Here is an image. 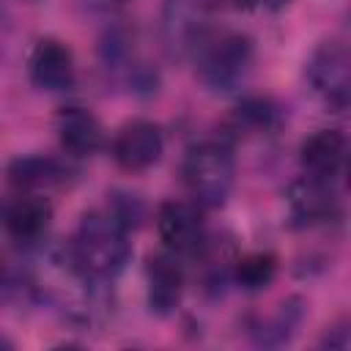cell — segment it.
Segmentation results:
<instances>
[{
    "mask_svg": "<svg viewBox=\"0 0 351 351\" xmlns=\"http://www.w3.org/2000/svg\"><path fill=\"white\" fill-rule=\"evenodd\" d=\"M58 137L71 156H90L101 148L104 129L88 107H66L58 115Z\"/></svg>",
    "mask_w": 351,
    "mask_h": 351,
    "instance_id": "cell-12",
    "label": "cell"
},
{
    "mask_svg": "<svg viewBox=\"0 0 351 351\" xmlns=\"http://www.w3.org/2000/svg\"><path fill=\"white\" fill-rule=\"evenodd\" d=\"M181 173L186 189L200 206L219 208L225 206L233 189V178H236L233 154L222 143H200L189 148Z\"/></svg>",
    "mask_w": 351,
    "mask_h": 351,
    "instance_id": "cell-2",
    "label": "cell"
},
{
    "mask_svg": "<svg viewBox=\"0 0 351 351\" xmlns=\"http://www.w3.org/2000/svg\"><path fill=\"white\" fill-rule=\"evenodd\" d=\"M165 148L162 132L154 121H129L118 129L115 140H112V156L123 170H145L151 165L159 162Z\"/></svg>",
    "mask_w": 351,
    "mask_h": 351,
    "instance_id": "cell-7",
    "label": "cell"
},
{
    "mask_svg": "<svg viewBox=\"0 0 351 351\" xmlns=\"http://www.w3.org/2000/svg\"><path fill=\"white\" fill-rule=\"evenodd\" d=\"M233 277L244 291H263L277 277V258L271 252H247L233 261Z\"/></svg>",
    "mask_w": 351,
    "mask_h": 351,
    "instance_id": "cell-16",
    "label": "cell"
},
{
    "mask_svg": "<svg viewBox=\"0 0 351 351\" xmlns=\"http://www.w3.org/2000/svg\"><path fill=\"white\" fill-rule=\"evenodd\" d=\"M145 277H148V304L156 315H173L181 293H184V271L173 252H156L145 263Z\"/></svg>",
    "mask_w": 351,
    "mask_h": 351,
    "instance_id": "cell-10",
    "label": "cell"
},
{
    "mask_svg": "<svg viewBox=\"0 0 351 351\" xmlns=\"http://www.w3.org/2000/svg\"><path fill=\"white\" fill-rule=\"evenodd\" d=\"M236 121L247 129H269L277 121V107L263 96H250L236 107Z\"/></svg>",
    "mask_w": 351,
    "mask_h": 351,
    "instance_id": "cell-17",
    "label": "cell"
},
{
    "mask_svg": "<svg viewBox=\"0 0 351 351\" xmlns=\"http://www.w3.org/2000/svg\"><path fill=\"white\" fill-rule=\"evenodd\" d=\"M302 315H304L302 299H296V296L285 299L277 307V313L266 324H261L255 329V340L261 346H282V343H288L296 335V326L302 324Z\"/></svg>",
    "mask_w": 351,
    "mask_h": 351,
    "instance_id": "cell-15",
    "label": "cell"
},
{
    "mask_svg": "<svg viewBox=\"0 0 351 351\" xmlns=\"http://www.w3.org/2000/svg\"><path fill=\"white\" fill-rule=\"evenodd\" d=\"M156 230L165 247L176 255H189L200 252L206 244V228L203 217L195 203L186 200H167L159 206L156 214Z\"/></svg>",
    "mask_w": 351,
    "mask_h": 351,
    "instance_id": "cell-6",
    "label": "cell"
},
{
    "mask_svg": "<svg viewBox=\"0 0 351 351\" xmlns=\"http://www.w3.org/2000/svg\"><path fill=\"white\" fill-rule=\"evenodd\" d=\"M304 176L335 181L346 165V134L337 129H318L313 132L299 151Z\"/></svg>",
    "mask_w": 351,
    "mask_h": 351,
    "instance_id": "cell-11",
    "label": "cell"
},
{
    "mask_svg": "<svg viewBox=\"0 0 351 351\" xmlns=\"http://www.w3.org/2000/svg\"><path fill=\"white\" fill-rule=\"evenodd\" d=\"M49 219H52V206L38 197V195H22L16 197L5 214H3V222L8 228V233L16 239V241H36L47 233L49 228Z\"/></svg>",
    "mask_w": 351,
    "mask_h": 351,
    "instance_id": "cell-13",
    "label": "cell"
},
{
    "mask_svg": "<svg viewBox=\"0 0 351 351\" xmlns=\"http://www.w3.org/2000/svg\"><path fill=\"white\" fill-rule=\"evenodd\" d=\"M129 228L110 211L96 208L82 214L74 236V263L90 277H115L129 261Z\"/></svg>",
    "mask_w": 351,
    "mask_h": 351,
    "instance_id": "cell-1",
    "label": "cell"
},
{
    "mask_svg": "<svg viewBox=\"0 0 351 351\" xmlns=\"http://www.w3.org/2000/svg\"><path fill=\"white\" fill-rule=\"evenodd\" d=\"M321 346H329V348H337V351H346L348 346H351V332H348V324H340V326H335L324 340H321Z\"/></svg>",
    "mask_w": 351,
    "mask_h": 351,
    "instance_id": "cell-18",
    "label": "cell"
},
{
    "mask_svg": "<svg viewBox=\"0 0 351 351\" xmlns=\"http://www.w3.org/2000/svg\"><path fill=\"white\" fill-rule=\"evenodd\" d=\"M263 5H269V8H282V5H288L291 0H261Z\"/></svg>",
    "mask_w": 351,
    "mask_h": 351,
    "instance_id": "cell-20",
    "label": "cell"
},
{
    "mask_svg": "<svg viewBox=\"0 0 351 351\" xmlns=\"http://www.w3.org/2000/svg\"><path fill=\"white\" fill-rule=\"evenodd\" d=\"M0 348H11V340H5L3 335H0Z\"/></svg>",
    "mask_w": 351,
    "mask_h": 351,
    "instance_id": "cell-21",
    "label": "cell"
},
{
    "mask_svg": "<svg viewBox=\"0 0 351 351\" xmlns=\"http://www.w3.org/2000/svg\"><path fill=\"white\" fill-rule=\"evenodd\" d=\"M63 178H66V167L52 156L33 154V156H19L8 165V181L25 192L47 189L52 184H60Z\"/></svg>",
    "mask_w": 351,
    "mask_h": 351,
    "instance_id": "cell-14",
    "label": "cell"
},
{
    "mask_svg": "<svg viewBox=\"0 0 351 351\" xmlns=\"http://www.w3.org/2000/svg\"><path fill=\"white\" fill-rule=\"evenodd\" d=\"M335 206H337V197H335L332 181L326 178L302 176L288 189V211H291L293 225L299 228L326 222L335 214Z\"/></svg>",
    "mask_w": 351,
    "mask_h": 351,
    "instance_id": "cell-8",
    "label": "cell"
},
{
    "mask_svg": "<svg viewBox=\"0 0 351 351\" xmlns=\"http://www.w3.org/2000/svg\"><path fill=\"white\" fill-rule=\"evenodd\" d=\"M30 80L41 90H66L74 82L71 49L58 38H41L30 52Z\"/></svg>",
    "mask_w": 351,
    "mask_h": 351,
    "instance_id": "cell-9",
    "label": "cell"
},
{
    "mask_svg": "<svg viewBox=\"0 0 351 351\" xmlns=\"http://www.w3.org/2000/svg\"><path fill=\"white\" fill-rule=\"evenodd\" d=\"M208 5L206 0H165L162 11V36L173 55L197 49L206 36Z\"/></svg>",
    "mask_w": 351,
    "mask_h": 351,
    "instance_id": "cell-5",
    "label": "cell"
},
{
    "mask_svg": "<svg viewBox=\"0 0 351 351\" xmlns=\"http://www.w3.org/2000/svg\"><path fill=\"white\" fill-rule=\"evenodd\" d=\"M222 3L230 5V8H236V11H250V8L261 5V0H222Z\"/></svg>",
    "mask_w": 351,
    "mask_h": 351,
    "instance_id": "cell-19",
    "label": "cell"
},
{
    "mask_svg": "<svg viewBox=\"0 0 351 351\" xmlns=\"http://www.w3.org/2000/svg\"><path fill=\"white\" fill-rule=\"evenodd\" d=\"M252 66V41L241 33H222L197 47V77L217 93L236 90Z\"/></svg>",
    "mask_w": 351,
    "mask_h": 351,
    "instance_id": "cell-3",
    "label": "cell"
},
{
    "mask_svg": "<svg viewBox=\"0 0 351 351\" xmlns=\"http://www.w3.org/2000/svg\"><path fill=\"white\" fill-rule=\"evenodd\" d=\"M307 80L313 90L335 110H346L351 88V60L340 41H324L307 60Z\"/></svg>",
    "mask_w": 351,
    "mask_h": 351,
    "instance_id": "cell-4",
    "label": "cell"
},
{
    "mask_svg": "<svg viewBox=\"0 0 351 351\" xmlns=\"http://www.w3.org/2000/svg\"><path fill=\"white\" fill-rule=\"evenodd\" d=\"M0 217H3V208H0Z\"/></svg>",
    "mask_w": 351,
    "mask_h": 351,
    "instance_id": "cell-22",
    "label": "cell"
}]
</instances>
